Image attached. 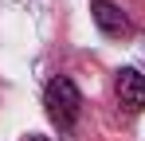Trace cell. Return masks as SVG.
Segmentation results:
<instances>
[{
    "instance_id": "1",
    "label": "cell",
    "mask_w": 145,
    "mask_h": 141,
    "mask_svg": "<svg viewBox=\"0 0 145 141\" xmlns=\"http://www.w3.org/2000/svg\"><path fill=\"white\" fill-rule=\"evenodd\" d=\"M43 110H47L51 125H59V129H71L74 121H78L82 94H78V86H74L67 74H55L47 86H43Z\"/></svg>"
},
{
    "instance_id": "2",
    "label": "cell",
    "mask_w": 145,
    "mask_h": 141,
    "mask_svg": "<svg viewBox=\"0 0 145 141\" xmlns=\"http://www.w3.org/2000/svg\"><path fill=\"white\" fill-rule=\"evenodd\" d=\"M114 98L125 114H141L145 110V74L133 67H121L114 78Z\"/></svg>"
},
{
    "instance_id": "3",
    "label": "cell",
    "mask_w": 145,
    "mask_h": 141,
    "mask_svg": "<svg viewBox=\"0 0 145 141\" xmlns=\"http://www.w3.org/2000/svg\"><path fill=\"white\" fill-rule=\"evenodd\" d=\"M90 12H94V24L106 31V35H125L129 31V20L114 0H90Z\"/></svg>"
},
{
    "instance_id": "4",
    "label": "cell",
    "mask_w": 145,
    "mask_h": 141,
    "mask_svg": "<svg viewBox=\"0 0 145 141\" xmlns=\"http://www.w3.org/2000/svg\"><path fill=\"white\" fill-rule=\"evenodd\" d=\"M27 141H47V137H39V133H31V137H27Z\"/></svg>"
}]
</instances>
